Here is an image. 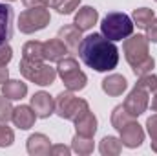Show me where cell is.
<instances>
[{"label": "cell", "mask_w": 157, "mask_h": 156, "mask_svg": "<svg viewBox=\"0 0 157 156\" xmlns=\"http://www.w3.org/2000/svg\"><path fill=\"white\" fill-rule=\"evenodd\" d=\"M80 61L95 72H110L119 64V48L102 33H91L80 40L77 50Z\"/></svg>", "instance_id": "1"}, {"label": "cell", "mask_w": 157, "mask_h": 156, "mask_svg": "<svg viewBox=\"0 0 157 156\" xmlns=\"http://www.w3.org/2000/svg\"><path fill=\"white\" fill-rule=\"evenodd\" d=\"M133 20L122 11H110L101 22V33L110 40H122L133 33Z\"/></svg>", "instance_id": "2"}, {"label": "cell", "mask_w": 157, "mask_h": 156, "mask_svg": "<svg viewBox=\"0 0 157 156\" xmlns=\"http://www.w3.org/2000/svg\"><path fill=\"white\" fill-rule=\"evenodd\" d=\"M18 72L22 74V77L39 84V86H49L55 83L57 79V68H53L51 64H46L44 61H26L22 59L18 64Z\"/></svg>", "instance_id": "3"}, {"label": "cell", "mask_w": 157, "mask_h": 156, "mask_svg": "<svg viewBox=\"0 0 157 156\" xmlns=\"http://www.w3.org/2000/svg\"><path fill=\"white\" fill-rule=\"evenodd\" d=\"M86 110H90V105L86 99L77 97L71 90L60 92L55 97V114L62 119L68 121H75L80 114H84Z\"/></svg>", "instance_id": "4"}, {"label": "cell", "mask_w": 157, "mask_h": 156, "mask_svg": "<svg viewBox=\"0 0 157 156\" xmlns=\"http://www.w3.org/2000/svg\"><path fill=\"white\" fill-rule=\"evenodd\" d=\"M57 76L62 79L64 86L68 90H71V92L82 90L86 86V83H88V77L80 70V66H78L75 57H64V59H60L59 64H57Z\"/></svg>", "instance_id": "5"}, {"label": "cell", "mask_w": 157, "mask_h": 156, "mask_svg": "<svg viewBox=\"0 0 157 156\" xmlns=\"http://www.w3.org/2000/svg\"><path fill=\"white\" fill-rule=\"evenodd\" d=\"M51 20V15L46 7H28L26 11H22L18 15V20H17V26L20 30V33H26V35H31L35 31L44 30Z\"/></svg>", "instance_id": "6"}, {"label": "cell", "mask_w": 157, "mask_h": 156, "mask_svg": "<svg viewBox=\"0 0 157 156\" xmlns=\"http://www.w3.org/2000/svg\"><path fill=\"white\" fill-rule=\"evenodd\" d=\"M148 44L150 40L146 39V35H130L122 42V51L126 61L130 63V66L139 64L141 61H144L148 55Z\"/></svg>", "instance_id": "7"}, {"label": "cell", "mask_w": 157, "mask_h": 156, "mask_svg": "<svg viewBox=\"0 0 157 156\" xmlns=\"http://www.w3.org/2000/svg\"><path fill=\"white\" fill-rule=\"evenodd\" d=\"M124 109L128 110V114H132L133 117H139L141 114L146 112V109L150 107V92L139 84H135L132 88V92L126 96L124 99Z\"/></svg>", "instance_id": "8"}, {"label": "cell", "mask_w": 157, "mask_h": 156, "mask_svg": "<svg viewBox=\"0 0 157 156\" xmlns=\"http://www.w3.org/2000/svg\"><path fill=\"white\" fill-rule=\"evenodd\" d=\"M119 132H121V143L128 149H137L144 142V130L135 119L130 121L128 125H124Z\"/></svg>", "instance_id": "9"}, {"label": "cell", "mask_w": 157, "mask_h": 156, "mask_svg": "<svg viewBox=\"0 0 157 156\" xmlns=\"http://www.w3.org/2000/svg\"><path fill=\"white\" fill-rule=\"evenodd\" d=\"M31 109L35 110L37 117L48 119L51 114H55V99L44 90L35 92L33 97H31Z\"/></svg>", "instance_id": "10"}, {"label": "cell", "mask_w": 157, "mask_h": 156, "mask_svg": "<svg viewBox=\"0 0 157 156\" xmlns=\"http://www.w3.org/2000/svg\"><path fill=\"white\" fill-rule=\"evenodd\" d=\"M11 121L15 123V127H18L20 130H28L35 125L37 121V114L35 110L31 109V105H20V107H15L13 109V116Z\"/></svg>", "instance_id": "11"}, {"label": "cell", "mask_w": 157, "mask_h": 156, "mask_svg": "<svg viewBox=\"0 0 157 156\" xmlns=\"http://www.w3.org/2000/svg\"><path fill=\"white\" fill-rule=\"evenodd\" d=\"M13 7L6 2H0V44H6L13 35Z\"/></svg>", "instance_id": "12"}, {"label": "cell", "mask_w": 157, "mask_h": 156, "mask_svg": "<svg viewBox=\"0 0 157 156\" xmlns=\"http://www.w3.org/2000/svg\"><path fill=\"white\" fill-rule=\"evenodd\" d=\"M70 53L68 46L59 39H49L44 42V61H49V63H59L60 59H64L66 55Z\"/></svg>", "instance_id": "13"}, {"label": "cell", "mask_w": 157, "mask_h": 156, "mask_svg": "<svg viewBox=\"0 0 157 156\" xmlns=\"http://www.w3.org/2000/svg\"><path fill=\"white\" fill-rule=\"evenodd\" d=\"M97 20H99V11L95 7H91V6H84V7H80L75 13L73 24L77 26L80 31H88V30H91L97 24Z\"/></svg>", "instance_id": "14"}, {"label": "cell", "mask_w": 157, "mask_h": 156, "mask_svg": "<svg viewBox=\"0 0 157 156\" xmlns=\"http://www.w3.org/2000/svg\"><path fill=\"white\" fill-rule=\"evenodd\" d=\"M59 39L68 46L70 53H77L78 44L82 40V31L78 30L75 24H66V26H62L59 30Z\"/></svg>", "instance_id": "15"}, {"label": "cell", "mask_w": 157, "mask_h": 156, "mask_svg": "<svg viewBox=\"0 0 157 156\" xmlns=\"http://www.w3.org/2000/svg\"><path fill=\"white\" fill-rule=\"evenodd\" d=\"M73 123H75L77 134H80V136H88V138H93V136H95L97 125H99V123H97V117H95V114H93L91 110H86L84 114H80Z\"/></svg>", "instance_id": "16"}, {"label": "cell", "mask_w": 157, "mask_h": 156, "mask_svg": "<svg viewBox=\"0 0 157 156\" xmlns=\"http://www.w3.org/2000/svg\"><path fill=\"white\" fill-rule=\"evenodd\" d=\"M26 149H28V153L31 156H46V154H49L51 140L46 134H31L28 138Z\"/></svg>", "instance_id": "17"}, {"label": "cell", "mask_w": 157, "mask_h": 156, "mask_svg": "<svg viewBox=\"0 0 157 156\" xmlns=\"http://www.w3.org/2000/svg\"><path fill=\"white\" fill-rule=\"evenodd\" d=\"M126 88H128V81L121 74H112V76L102 79V92L108 94V96H112V97L122 96V92Z\"/></svg>", "instance_id": "18"}, {"label": "cell", "mask_w": 157, "mask_h": 156, "mask_svg": "<svg viewBox=\"0 0 157 156\" xmlns=\"http://www.w3.org/2000/svg\"><path fill=\"white\" fill-rule=\"evenodd\" d=\"M26 94H28V84L22 83V81H18V79H7L2 84V96H6L11 101L24 99Z\"/></svg>", "instance_id": "19"}, {"label": "cell", "mask_w": 157, "mask_h": 156, "mask_svg": "<svg viewBox=\"0 0 157 156\" xmlns=\"http://www.w3.org/2000/svg\"><path fill=\"white\" fill-rule=\"evenodd\" d=\"M22 59L26 61H44V42L40 40H29L22 46Z\"/></svg>", "instance_id": "20"}, {"label": "cell", "mask_w": 157, "mask_h": 156, "mask_svg": "<svg viewBox=\"0 0 157 156\" xmlns=\"http://www.w3.org/2000/svg\"><path fill=\"white\" fill-rule=\"evenodd\" d=\"M95 149V143H93V138H88V136H80L75 134L73 140H71V151L77 153L80 156H88L93 153Z\"/></svg>", "instance_id": "21"}, {"label": "cell", "mask_w": 157, "mask_h": 156, "mask_svg": "<svg viewBox=\"0 0 157 156\" xmlns=\"http://www.w3.org/2000/svg\"><path fill=\"white\" fill-rule=\"evenodd\" d=\"M99 151L102 156H117L122 151V143H121V138L115 136H104L101 140V145H99Z\"/></svg>", "instance_id": "22"}, {"label": "cell", "mask_w": 157, "mask_h": 156, "mask_svg": "<svg viewBox=\"0 0 157 156\" xmlns=\"http://www.w3.org/2000/svg\"><path fill=\"white\" fill-rule=\"evenodd\" d=\"M154 18H155V15H154V9H150V7H139V9H133V13H132L133 24H137V28H141V30H146Z\"/></svg>", "instance_id": "23"}, {"label": "cell", "mask_w": 157, "mask_h": 156, "mask_svg": "<svg viewBox=\"0 0 157 156\" xmlns=\"http://www.w3.org/2000/svg\"><path fill=\"white\" fill-rule=\"evenodd\" d=\"M135 117L132 116V114H128V110L124 109V105H117L115 109H113V112H112V127L113 129H117L121 130L124 125H128L130 121H133Z\"/></svg>", "instance_id": "24"}, {"label": "cell", "mask_w": 157, "mask_h": 156, "mask_svg": "<svg viewBox=\"0 0 157 156\" xmlns=\"http://www.w3.org/2000/svg\"><path fill=\"white\" fill-rule=\"evenodd\" d=\"M154 66H155V61H154V57H146V59H144V61H141L139 64L132 66V70H133V74H135L137 77H141V76L152 74Z\"/></svg>", "instance_id": "25"}, {"label": "cell", "mask_w": 157, "mask_h": 156, "mask_svg": "<svg viewBox=\"0 0 157 156\" xmlns=\"http://www.w3.org/2000/svg\"><path fill=\"white\" fill-rule=\"evenodd\" d=\"M13 109H15V107L11 105V99H7L6 96H0V123L11 121Z\"/></svg>", "instance_id": "26"}, {"label": "cell", "mask_w": 157, "mask_h": 156, "mask_svg": "<svg viewBox=\"0 0 157 156\" xmlns=\"http://www.w3.org/2000/svg\"><path fill=\"white\" fill-rule=\"evenodd\" d=\"M15 142V132L7 123H0V147H9Z\"/></svg>", "instance_id": "27"}, {"label": "cell", "mask_w": 157, "mask_h": 156, "mask_svg": "<svg viewBox=\"0 0 157 156\" xmlns=\"http://www.w3.org/2000/svg\"><path fill=\"white\" fill-rule=\"evenodd\" d=\"M135 84H139V86L146 88V90L152 94V92H154V88L157 86V76H154V74H146V76H141V77H139V81H137Z\"/></svg>", "instance_id": "28"}, {"label": "cell", "mask_w": 157, "mask_h": 156, "mask_svg": "<svg viewBox=\"0 0 157 156\" xmlns=\"http://www.w3.org/2000/svg\"><path fill=\"white\" fill-rule=\"evenodd\" d=\"M78 4H80V0H60L57 11H59L60 15H70V13H73L78 7Z\"/></svg>", "instance_id": "29"}, {"label": "cell", "mask_w": 157, "mask_h": 156, "mask_svg": "<svg viewBox=\"0 0 157 156\" xmlns=\"http://www.w3.org/2000/svg\"><path fill=\"white\" fill-rule=\"evenodd\" d=\"M11 59H13V48L7 42L0 44V64H7Z\"/></svg>", "instance_id": "30"}, {"label": "cell", "mask_w": 157, "mask_h": 156, "mask_svg": "<svg viewBox=\"0 0 157 156\" xmlns=\"http://www.w3.org/2000/svg\"><path fill=\"white\" fill-rule=\"evenodd\" d=\"M146 130H148V136L152 140H157V114L146 119Z\"/></svg>", "instance_id": "31"}, {"label": "cell", "mask_w": 157, "mask_h": 156, "mask_svg": "<svg viewBox=\"0 0 157 156\" xmlns=\"http://www.w3.org/2000/svg\"><path fill=\"white\" fill-rule=\"evenodd\" d=\"M49 154H53V156H70L71 154V147H66V145H51Z\"/></svg>", "instance_id": "32"}, {"label": "cell", "mask_w": 157, "mask_h": 156, "mask_svg": "<svg viewBox=\"0 0 157 156\" xmlns=\"http://www.w3.org/2000/svg\"><path fill=\"white\" fill-rule=\"evenodd\" d=\"M146 39L150 40V42H157V20L155 18H154L152 24L146 28Z\"/></svg>", "instance_id": "33"}, {"label": "cell", "mask_w": 157, "mask_h": 156, "mask_svg": "<svg viewBox=\"0 0 157 156\" xmlns=\"http://www.w3.org/2000/svg\"><path fill=\"white\" fill-rule=\"evenodd\" d=\"M7 79H9V70H7V64H0V84H4Z\"/></svg>", "instance_id": "34"}, {"label": "cell", "mask_w": 157, "mask_h": 156, "mask_svg": "<svg viewBox=\"0 0 157 156\" xmlns=\"http://www.w3.org/2000/svg\"><path fill=\"white\" fill-rule=\"evenodd\" d=\"M22 4L26 7H44V2L42 0H22Z\"/></svg>", "instance_id": "35"}, {"label": "cell", "mask_w": 157, "mask_h": 156, "mask_svg": "<svg viewBox=\"0 0 157 156\" xmlns=\"http://www.w3.org/2000/svg\"><path fill=\"white\" fill-rule=\"evenodd\" d=\"M42 2H44V7H53V9H57L60 4V0H42Z\"/></svg>", "instance_id": "36"}, {"label": "cell", "mask_w": 157, "mask_h": 156, "mask_svg": "<svg viewBox=\"0 0 157 156\" xmlns=\"http://www.w3.org/2000/svg\"><path fill=\"white\" fill-rule=\"evenodd\" d=\"M154 97H152V110L157 112V94H152Z\"/></svg>", "instance_id": "37"}, {"label": "cell", "mask_w": 157, "mask_h": 156, "mask_svg": "<svg viewBox=\"0 0 157 156\" xmlns=\"http://www.w3.org/2000/svg\"><path fill=\"white\" fill-rule=\"evenodd\" d=\"M150 145H152V151L157 153V140H152V143H150Z\"/></svg>", "instance_id": "38"}, {"label": "cell", "mask_w": 157, "mask_h": 156, "mask_svg": "<svg viewBox=\"0 0 157 156\" xmlns=\"http://www.w3.org/2000/svg\"><path fill=\"white\" fill-rule=\"evenodd\" d=\"M4 2H15V0H4Z\"/></svg>", "instance_id": "39"}, {"label": "cell", "mask_w": 157, "mask_h": 156, "mask_svg": "<svg viewBox=\"0 0 157 156\" xmlns=\"http://www.w3.org/2000/svg\"><path fill=\"white\" fill-rule=\"evenodd\" d=\"M155 20H157V18H155Z\"/></svg>", "instance_id": "40"}, {"label": "cell", "mask_w": 157, "mask_h": 156, "mask_svg": "<svg viewBox=\"0 0 157 156\" xmlns=\"http://www.w3.org/2000/svg\"><path fill=\"white\" fill-rule=\"evenodd\" d=\"M155 2H157V0H155Z\"/></svg>", "instance_id": "41"}]
</instances>
